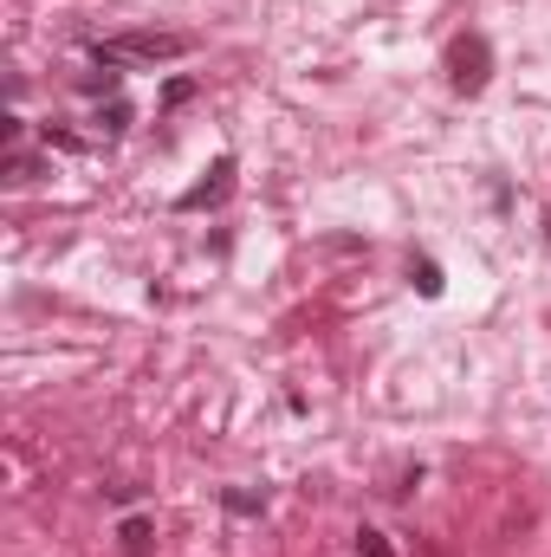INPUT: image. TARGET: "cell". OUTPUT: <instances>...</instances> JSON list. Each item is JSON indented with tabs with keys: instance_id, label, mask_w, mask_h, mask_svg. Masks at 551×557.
Here are the masks:
<instances>
[{
	"instance_id": "6da1fadb",
	"label": "cell",
	"mask_w": 551,
	"mask_h": 557,
	"mask_svg": "<svg viewBox=\"0 0 551 557\" xmlns=\"http://www.w3.org/2000/svg\"><path fill=\"white\" fill-rule=\"evenodd\" d=\"M195 39L188 33H124V39H105L91 59L98 65H169V59H188Z\"/></svg>"
},
{
	"instance_id": "277c9868",
	"label": "cell",
	"mask_w": 551,
	"mask_h": 557,
	"mask_svg": "<svg viewBox=\"0 0 551 557\" xmlns=\"http://www.w3.org/2000/svg\"><path fill=\"white\" fill-rule=\"evenodd\" d=\"M118 552H124V557H149V552H156V525H149L143 512L118 525Z\"/></svg>"
},
{
	"instance_id": "5b68a950",
	"label": "cell",
	"mask_w": 551,
	"mask_h": 557,
	"mask_svg": "<svg viewBox=\"0 0 551 557\" xmlns=\"http://www.w3.org/2000/svg\"><path fill=\"white\" fill-rule=\"evenodd\" d=\"M124 124H131V104H118V98H111V104L98 111V131H105V137H124Z\"/></svg>"
},
{
	"instance_id": "ba28073f",
	"label": "cell",
	"mask_w": 551,
	"mask_h": 557,
	"mask_svg": "<svg viewBox=\"0 0 551 557\" xmlns=\"http://www.w3.org/2000/svg\"><path fill=\"white\" fill-rule=\"evenodd\" d=\"M195 98V85L188 78H169V91H162V104H188Z\"/></svg>"
},
{
	"instance_id": "7a4b0ae2",
	"label": "cell",
	"mask_w": 551,
	"mask_h": 557,
	"mask_svg": "<svg viewBox=\"0 0 551 557\" xmlns=\"http://www.w3.org/2000/svg\"><path fill=\"white\" fill-rule=\"evenodd\" d=\"M487 78H493V46L480 39V33H461L454 46H448V85L454 91H487Z\"/></svg>"
},
{
	"instance_id": "3957f363",
	"label": "cell",
	"mask_w": 551,
	"mask_h": 557,
	"mask_svg": "<svg viewBox=\"0 0 551 557\" xmlns=\"http://www.w3.org/2000/svg\"><path fill=\"white\" fill-rule=\"evenodd\" d=\"M228 195H234V156H221V162L208 169V182H195L175 208H182V214H201V208H221Z\"/></svg>"
},
{
	"instance_id": "52a82bcc",
	"label": "cell",
	"mask_w": 551,
	"mask_h": 557,
	"mask_svg": "<svg viewBox=\"0 0 551 557\" xmlns=\"http://www.w3.org/2000/svg\"><path fill=\"white\" fill-rule=\"evenodd\" d=\"M357 552H364V557H396L390 545H383V532H370V525L357 532Z\"/></svg>"
},
{
	"instance_id": "8992f818",
	"label": "cell",
	"mask_w": 551,
	"mask_h": 557,
	"mask_svg": "<svg viewBox=\"0 0 551 557\" xmlns=\"http://www.w3.org/2000/svg\"><path fill=\"white\" fill-rule=\"evenodd\" d=\"M415 285H421V298H441V267L434 260H415Z\"/></svg>"
}]
</instances>
